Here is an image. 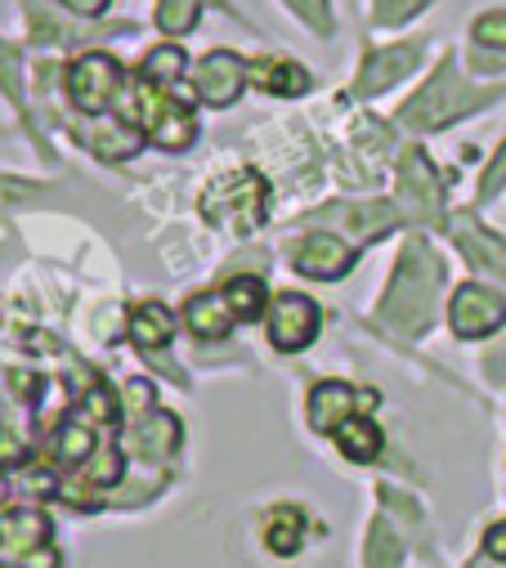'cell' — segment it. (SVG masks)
Listing matches in <instances>:
<instances>
[{"instance_id": "obj_5", "label": "cell", "mask_w": 506, "mask_h": 568, "mask_svg": "<svg viewBox=\"0 0 506 568\" xmlns=\"http://www.w3.org/2000/svg\"><path fill=\"white\" fill-rule=\"evenodd\" d=\"M448 318H453V332L462 341H484L506 323V296L493 287H479V282H466L448 305Z\"/></svg>"}, {"instance_id": "obj_8", "label": "cell", "mask_w": 506, "mask_h": 568, "mask_svg": "<svg viewBox=\"0 0 506 568\" xmlns=\"http://www.w3.org/2000/svg\"><path fill=\"white\" fill-rule=\"evenodd\" d=\"M358 407H376V394H372V389L358 394V389L345 385V381H323V385H314V394H310V425H314L318 435H336Z\"/></svg>"}, {"instance_id": "obj_3", "label": "cell", "mask_w": 506, "mask_h": 568, "mask_svg": "<svg viewBox=\"0 0 506 568\" xmlns=\"http://www.w3.org/2000/svg\"><path fill=\"white\" fill-rule=\"evenodd\" d=\"M488 99H497V90H475V85H466V81L457 77V63L444 59V68L431 77V85L417 90V94L399 108V121H404L408 130H439V125L466 116L470 108H479V103H488Z\"/></svg>"}, {"instance_id": "obj_22", "label": "cell", "mask_w": 506, "mask_h": 568, "mask_svg": "<svg viewBox=\"0 0 506 568\" xmlns=\"http://www.w3.org/2000/svg\"><path fill=\"white\" fill-rule=\"evenodd\" d=\"M301 541H305V515H301V506H274L270 519H265V546L287 559V555L301 550Z\"/></svg>"}, {"instance_id": "obj_19", "label": "cell", "mask_w": 506, "mask_h": 568, "mask_svg": "<svg viewBox=\"0 0 506 568\" xmlns=\"http://www.w3.org/2000/svg\"><path fill=\"white\" fill-rule=\"evenodd\" d=\"M171 336H175V318H171L166 305H158V301L135 305V314H131V341L140 349H166Z\"/></svg>"}, {"instance_id": "obj_15", "label": "cell", "mask_w": 506, "mask_h": 568, "mask_svg": "<svg viewBox=\"0 0 506 568\" xmlns=\"http://www.w3.org/2000/svg\"><path fill=\"white\" fill-rule=\"evenodd\" d=\"M318 224H341L350 229L358 242L376 237V233H386L391 224H399V206H327L314 215Z\"/></svg>"}, {"instance_id": "obj_21", "label": "cell", "mask_w": 506, "mask_h": 568, "mask_svg": "<svg viewBox=\"0 0 506 568\" xmlns=\"http://www.w3.org/2000/svg\"><path fill=\"white\" fill-rule=\"evenodd\" d=\"M85 144H90L99 158H108V162H125V158H135V153L144 149V139H140L135 125H117V121H108V125L85 130Z\"/></svg>"}, {"instance_id": "obj_4", "label": "cell", "mask_w": 506, "mask_h": 568, "mask_svg": "<svg viewBox=\"0 0 506 568\" xmlns=\"http://www.w3.org/2000/svg\"><path fill=\"white\" fill-rule=\"evenodd\" d=\"M265 332H270V345L283 349V354H301L318 341V305L301 292H283L270 314H265Z\"/></svg>"}, {"instance_id": "obj_35", "label": "cell", "mask_w": 506, "mask_h": 568, "mask_svg": "<svg viewBox=\"0 0 506 568\" xmlns=\"http://www.w3.org/2000/svg\"><path fill=\"white\" fill-rule=\"evenodd\" d=\"M484 555L497 559V564H506V524H488V532H484Z\"/></svg>"}, {"instance_id": "obj_2", "label": "cell", "mask_w": 506, "mask_h": 568, "mask_svg": "<svg viewBox=\"0 0 506 568\" xmlns=\"http://www.w3.org/2000/svg\"><path fill=\"white\" fill-rule=\"evenodd\" d=\"M270 211V184L256 171H229L202 193L206 224L224 233H256Z\"/></svg>"}, {"instance_id": "obj_12", "label": "cell", "mask_w": 506, "mask_h": 568, "mask_svg": "<svg viewBox=\"0 0 506 568\" xmlns=\"http://www.w3.org/2000/svg\"><path fill=\"white\" fill-rule=\"evenodd\" d=\"M184 323H189V332L198 341H224L237 327V314H233L224 292H202V296H193L184 305Z\"/></svg>"}, {"instance_id": "obj_28", "label": "cell", "mask_w": 506, "mask_h": 568, "mask_svg": "<svg viewBox=\"0 0 506 568\" xmlns=\"http://www.w3.org/2000/svg\"><path fill=\"white\" fill-rule=\"evenodd\" d=\"M426 6H431V0H376V23H386V28L395 23V28H399V23H408L413 14H422Z\"/></svg>"}, {"instance_id": "obj_17", "label": "cell", "mask_w": 506, "mask_h": 568, "mask_svg": "<svg viewBox=\"0 0 506 568\" xmlns=\"http://www.w3.org/2000/svg\"><path fill=\"white\" fill-rule=\"evenodd\" d=\"M251 85H261L265 94H279V99H301L310 90V77H305L301 63L261 59V63H251Z\"/></svg>"}, {"instance_id": "obj_37", "label": "cell", "mask_w": 506, "mask_h": 568, "mask_svg": "<svg viewBox=\"0 0 506 568\" xmlns=\"http://www.w3.org/2000/svg\"><path fill=\"white\" fill-rule=\"evenodd\" d=\"M6 497H10V488H6V479H0V506H6Z\"/></svg>"}, {"instance_id": "obj_14", "label": "cell", "mask_w": 506, "mask_h": 568, "mask_svg": "<svg viewBox=\"0 0 506 568\" xmlns=\"http://www.w3.org/2000/svg\"><path fill=\"white\" fill-rule=\"evenodd\" d=\"M453 233H457L462 255H466L475 268L506 277V242H502L497 233H488L479 220H457V224H453Z\"/></svg>"}, {"instance_id": "obj_7", "label": "cell", "mask_w": 506, "mask_h": 568, "mask_svg": "<svg viewBox=\"0 0 506 568\" xmlns=\"http://www.w3.org/2000/svg\"><path fill=\"white\" fill-rule=\"evenodd\" d=\"M246 81H251V68H246L237 54H229V50H211V54L193 68V90H198V99L211 103V108H233V103L242 99Z\"/></svg>"}, {"instance_id": "obj_26", "label": "cell", "mask_w": 506, "mask_h": 568, "mask_svg": "<svg viewBox=\"0 0 506 568\" xmlns=\"http://www.w3.org/2000/svg\"><path fill=\"white\" fill-rule=\"evenodd\" d=\"M153 139L162 149H189L193 144V112H189V103H175L162 121H158V130H153Z\"/></svg>"}, {"instance_id": "obj_33", "label": "cell", "mask_w": 506, "mask_h": 568, "mask_svg": "<svg viewBox=\"0 0 506 568\" xmlns=\"http://www.w3.org/2000/svg\"><path fill=\"white\" fill-rule=\"evenodd\" d=\"M121 403H125V412H131V416L149 412V407H153V385H149V381H131V385L121 389Z\"/></svg>"}, {"instance_id": "obj_18", "label": "cell", "mask_w": 506, "mask_h": 568, "mask_svg": "<svg viewBox=\"0 0 506 568\" xmlns=\"http://www.w3.org/2000/svg\"><path fill=\"white\" fill-rule=\"evenodd\" d=\"M94 444H99V430L90 425V412H72L63 425H59V439H54V457L63 466H85L94 457Z\"/></svg>"}, {"instance_id": "obj_10", "label": "cell", "mask_w": 506, "mask_h": 568, "mask_svg": "<svg viewBox=\"0 0 506 568\" xmlns=\"http://www.w3.org/2000/svg\"><path fill=\"white\" fill-rule=\"evenodd\" d=\"M41 546H50V519L41 510H10V515H0V564L23 568Z\"/></svg>"}, {"instance_id": "obj_23", "label": "cell", "mask_w": 506, "mask_h": 568, "mask_svg": "<svg viewBox=\"0 0 506 568\" xmlns=\"http://www.w3.org/2000/svg\"><path fill=\"white\" fill-rule=\"evenodd\" d=\"M404 559V537L399 528L391 524V515H376L372 532H367V546H363V564L367 568H395Z\"/></svg>"}, {"instance_id": "obj_9", "label": "cell", "mask_w": 506, "mask_h": 568, "mask_svg": "<svg viewBox=\"0 0 506 568\" xmlns=\"http://www.w3.org/2000/svg\"><path fill=\"white\" fill-rule=\"evenodd\" d=\"M292 268L305 277H323V282L345 277L354 268V246L332 237V233H310L292 246Z\"/></svg>"}, {"instance_id": "obj_13", "label": "cell", "mask_w": 506, "mask_h": 568, "mask_svg": "<svg viewBox=\"0 0 506 568\" xmlns=\"http://www.w3.org/2000/svg\"><path fill=\"white\" fill-rule=\"evenodd\" d=\"M422 50L417 45H391V50H376L363 72H358V94H382L386 85H395L399 77H408L417 68Z\"/></svg>"}, {"instance_id": "obj_6", "label": "cell", "mask_w": 506, "mask_h": 568, "mask_svg": "<svg viewBox=\"0 0 506 568\" xmlns=\"http://www.w3.org/2000/svg\"><path fill=\"white\" fill-rule=\"evenodd\" d=\"M117 85H121V63H117L112 54H85V59H77L72 72H68V99H72L77 112H85V116H99V112L112 103Z\"/></svg>"}, {"instance_id": "obj_25", "label": "cell", "mask_w": 506, "mask_h": 568, "mask_svg": "<svg viewBox=\"0 0 506 568\" xmlns=\"http://www.w3.org/2000/svg\"><path fill=\"white\" fill-rule=\"evenodd\" d=\"M184 68H189V59H184L180 45H158V50H149L140 77H149V81H158V85H180Z\"/></svg>"}, {"instance_id": "obj_11", "label": "cell", "mask_w": 506, "mask_h": 568, "mask_svg": "<svg viewBox=\"0 0 506 568\" xmlns=\"http://www.w3.org/2000/svg\"><path fill=\"white\" fill-rule=\"evenodd\" d=\"M439 184H435V171L426 166L422 153H408L404 158V175H399V211L404 215H417V220H439Z\"/></svg>"}, {"instance_id": "obj_34", "label": "cell", "mask_w": 506, "mask_h": 568, "mask_svg": "<svg viewBox=\"0 0 506 568\" xmlns=\"http://www.w3.org/2000/svg\"><path fill=\"white\" fill-rule=\"evenodd\" d=\"M502 184H506V139H502V149H497V158H493V166H488V175L479 184V197H493Z\"/></svg>"}, {"instance_id": "obj_27", "label": "cell", "mask_w": 506, "mask_h": 568, "mask_svg": "<svg viewBox=\"0 0 506 568\" xmlns=\"http://www.w3.org/2000/svg\"><path fill=\"white\" fill-rule=\"evenodd\" d=\"M202 6H206V0H162V6H158V28L171 32V37H184V32H193Z\"/></svg>"}, {"instance_id": "obj_29", "label": "cell", "mask_w": 506, "mask_h": 568, "mask_svg": "<svg viewBox=\"0 0 506 568\" xmlns=\"http://www.w3.org/2000/svg\"><path fill=\"white\" fill-rule=\"evenodd\" d=\"M484 50H506V14L502 10H493V14H484V19H475V32H470Z\"/></svg>"}, {"instance_id": "obj_31", "label": "cell", "mask_w": 506, "mask_h": 568, "mask_svg": "<svg viewBox=\"0 0 506 568\" xmlns=\"http://www.w3.org/2000/svg\"><path fill=\"white\" fill-rule=\"evenodd\" d=\"M0 85H6V94L19 103L23 99V81H19V59L10 45H0Z\"/></svg>"}, {"instance_id": "obj_16", "label": "cell", "mask_w": 506, "mask_h": 568, "mask_svg": "<svg viewBox=\"0 0 506 568\" xmlns=\"http://www.w3.org/2000/svg\"><path fill=\"white\" fill-rule=\"evenodd\" d=\"M131 444H135L140 457H149V462H166V457L184 444V430H180V420H175L171 412H158V416L140 420V430L131 435Z\"/></svg>"}, {"instance_id": "obj_24", "label": "cell", "mask_w": 506, "mask_h": 568, "mask_svg": "<svg viewBox=\"0 0 506 568\" xmlns=\"http://www.w3.org/2000/svg\"><path fill=\"white\" fill-rule=\"evenodd\" d=\"M224 296H229L237 323L261 318V314H265V277H256V273H237V277H229Z\"/></svg>"}, {"instance_id": "obj_20", "label": "cell", "mask_w": 506, "mask_h": 568, "mask_svg": "<svg viewBox=\"0 0 506 568\" xmlns=\"http://www.w3.org/2000/svg\"><path fill=\"white\" fill-rule=\"evenodd\" d=\"M382 425L367 420V416H350L341 430H336V448L345 453V462H376L382 457Z\"/></svg>"}, {"instance_id": "obj_30", "label": "cell", "mask_w": 506, "mask_h": 568, "mask_svg": "<svg viewBox=\"0 0 506 568\" xmlns=\"http://www.w3.org/2000/svg\"><path fill=\"white\" fill-rule=\"evenodd\" d=\"M287 6L314 28V32H332V14H327V0H287Z\"/></svg>"}, {"instance_id": "obj_32", "label": "cell", "mask_w": 506, "mask_h": 568, "mask_svg": "<svg viewBox=\"0 0 506 568\" xmlns=\"http://www.w3.org/2000/svg\"><path fill=\"white\" fill-rule=\"evenodd\" d=\"M28 462V444L10 430V425H0V466H23Z\"/></svg>"}, {"instance_id": "obj_36", "label": "cell", "mask_w": 506, "mask_h": 568, "mask_svg": "<svg viewBox=\"0 0 506 568\" xmlns=\"http://www.w3.org/2000/svg\"><path fill=\"white\" fill-rule=\"evenodd\" d=\"M63 6H68L72 14H81V19H99V14L112 6V0H63Z\"/></svg>"}, {"instance_id": "obj_1", "label": "cell", "mask_w": 506, "mask_h": 568, "mask_svg": "<svg viewBox=\"0 0 506 568\" xmlns=\"http://www.w3.org/2000/svg\"><path fill=\"white\" fill-rule=\"evenodd\" d=\"M439 282H444V264L439 255L413 237L404 251H399V264H395V282L382 301V318L404 332V336H422L426 323L435 318V296H439Z\"/></svg>"}]
</instances>
